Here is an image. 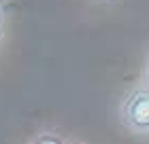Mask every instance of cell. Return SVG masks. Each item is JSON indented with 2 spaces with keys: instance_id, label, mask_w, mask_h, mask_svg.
Wrapping results in <instances>:
<instances>
[{
  "instance_id": "5b68a950",
  "label": "cell",
  "mask_w": 149,
  "mask_h": 144,
  "mask_svg": "<svg viewBox=\"0 0 149 144\" xmlns=\"http://www.w3.org/2000/svg\"><path fill=\"white\" fill-rule=\"evenodd\" d=\"M90 2H100V4H111V2H115V0H90Z\"/></svg>"
},
{
  "instance_id": "3957f363",
  "label": "cell",
  "mask_w": 149,
  "mask_h": 144,
  "mask_svg": "<svg viewBox=\"0 0 149 144\" xmlns=\"http://www.w3.org/2000/svg\"><path fill=\"white\" fill-rule=\"evenodd\" d=\"M2 32H4V9L0 4V36H2Z\"/></svg>"
},
{
  "instance_id": "7a4b0ae2",
  "label": "cell",
  "mask_w": 149,
  "mask_h": 144,
  "mask_svg": "<svg viewBox=\"0 0 149 144\" xmlns=\"http://www.w3.org/2000/svg\"><path fill=\"white\" fill-rule=\"evenodd\" d=\"M30 144H64V142L60 140V136L51 134V132H45V134H38Z\"/></svg>"
},
{
  "instance_id": "277c9868",
  "label": "cell",
  "mask_w": 149,
  "mask_h": 144,
  "mask_svg": "<svg viewBox=\"0 0 149 144\" xmlns=\"http://www.w3.org/2000/svg\"><path fill=\"white\" fill-rule=\"evenodd\" d=\"M145 81L149 83V55H147V64H145Z\"/></svg>"
},
{
  "instance_id": "6da1fadb",
  "label": "cell",
  "mask_w": 149,
  "mask_h": 144,
  "mask_svg": "<svg viewBox=\"0 0 149 144\" xmlns=\"http://www.w3.org/2000/svg\"><path fill=\"white\" fill-rule=\"evenodd\" d=\"M121 121L134 134H149V89H134L121 104Z\"/></svg>"
}]
</instances>
